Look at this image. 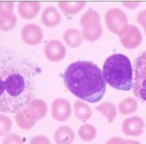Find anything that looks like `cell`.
<instances>
[{
    "label": "cell",
    "mask_w": 146,
    "mask_h": 144,
    "mask_svg": "<svg viewBox=\"0 0 146 144\" xmlns=\"http://www.w3.org/2000/svg\"><path fill=\"white\" fill-rule=\"evenodd\" d=\"M12 127L11 118L4 113H0V137H5L10 134Z\"/></svg>",
    "instance_id": "23"
},
{
    "label": "cell",
    "mask_w": 146,
    "mask_h": 144,
    "mask_svg": "<svg viewBox=\"0 0 146 144\" xmlns=\"http://www.w3.org/2000/svg\"><path fill=\"white\" fill-rule=\"evenodd\" d=\"M105 23L110 31L118 34L128 25V18L123 10L111 8L105 14Z\"/></svg>",
    "instance_id": "6"
},
{
    "label": "cell",
    "mask_w": 146,
    "mask_h": 144,
    "mask_svg": "<svg viewBox=\"0 0 146 144\" xmlns=\"http://www.w3.org/2000/svg\"><path fill=\"white\" fill-rule=\"evenodd\" d=\"M138 107V104L136 98H126L123 99L118 104V111L121 114L129 115L131 113H134Z\"/></svg>",
    "instance_id": "19"
},
{
    "label": "cell",
    "mask_w": 146,
    "mask_h": 144,
    "mask_svg": "<svg viewBox=\"0 0 146 144\" xmlns=\"http://www.w3.org/2000/svg\"><path fill=\"white\" fill-rule=\"evenodd\" d=\"M144 121L139 116H132L125 119L122 125V130L128 136H139L143 132Z\"/></svg>",
    "instance_id": "11"
},
{
    "label": "cell",
    "mask_w": 146,
    "mask_h": 144,
    "mask_svg": "<svg viewBox=\"0 0 146 144\" xmlns=\"http://www.w3.org/2000/svg\"><path fill=\"white\" fill-rule=\"evenodd\" d=\"M44 53L49 61L60 62L67 55V49L60 41L51 40L45 45Z\"/></svg>",
    "instance_id": "10"
},
{
    "label": "cell",
    "mask_w": 146,
    "mask_h": 144,
    "mask_svg": "<svg viewBox=\"0 0 146 144\" xmlns=\"http://www.w3.org/2000/svg\"><path fill=\"white\" fill-rule=\"evenodd\" d=\"M96 129L91 124H83L78 129V135L83 141H91L96 136Z\"/></svg>",
    "instance_id": "22"
},
{
    "label": "cell",
    "mask_w": 146,
    "mask_h": 144,
    "mask_svg": "<svg viewBox=\"0 0 146 144\" xmlns=\"http://www.w3.org/2000/svg\"><path fill=\"white\" fill-rule=\"evenodd\" d=\"M58 5L65 14L74 15V14H77L80 11H82L83 9L86 5V3L81 2V1H76V2L61 1V2H59Z\"/></svg>",
    "instance_id": "21"
},
{
    "label": "cell",
    "mask_w": 146,
    "mask_h": 144,
    "mask_svg": "<svg viewBox=\"0 0 146 144\" xmlns=\"http://www.w3.org/2000/svg\"><path fill=\"white\" fill-rule=\"evenodd\" d=\"M40 10V3L37 1H20L18 5V12L21 18L30 19L38 15Z\"/></svg>",
    "instance_id": "12"
},
{
    "label": "cell",
    "mask_w": 146,
    "mask_h": 144,
    "mask_svg": "<svg viewBox=\"0 0 146 144\" xmlns=\"http://www.w3.org/2000/svg\"><path fill=\"white\" fill-rule=\"evenodd\" d=\"M25 108L36 121L44 118L47 113L46 104L41 99H32Z\"/></svg>",
    "instance_id": "13"
},
{
    "label": "cell",
    "mask_w": 146,
    "mask_h": 144,
    "mask_svg": "<svg viewBox=\"0 0 146 144\" xmlns=\"http://www.w3.org/2000/svg\"><path fill=\"white\" fill-rule=\"evenodd\" d=\"M65 42L71 48H77L82 43V33L76 28H70L66 30L63 34Z\"/></svg>",
    "instance_id": "17"
},
{
    "label": "cell",
    "mask_w": 146,
    "mask_h": 144,
    "mask_svg": "<svg viewBox=\"0 0 146 144\" xmlns=\"http://www.w3.org/2000/svg\"><path fill=\"white\" fill-rule=\"evenodd\" d=\"M29 144H51L49 139L45 135H36L31 139Z\"/></svg>",
    "instance_id": "27"
},
{
    "label": "cell",
    "mask_w": 146,
    "mask_h": 144,
    "mask_svg": "<svg viewBox=\"0 0 146 144\" xmlns=\"http://www.w3.org/2000/svg\"><path fill=\"white\" fill-rule=\"evenodd\" d=\"M74 139V130L68 126L59 127L54 133V141L56 144H72Z\"/></svg>",
    "instance_id": "14"
},
{
    "label": "cell",
    "mask_w": 146,
    "mask_h": 144,
    "mask_svg": "<svg viewBox=\"0 0 146 144\" xmlns=\"http://www.w3.org/2000/svg\"><path fill=\"white\" fill-rule=\"evenodd\" d=\"M118 35L122 45L127 49L137 48L143 40L141 31L135 25H127Z\"/></svg>",
    "instance_id": "7"
},
{
    "label": "cell",
    "mask_w": 146,
    "mask_h": 144,
    "mask_svg": "<svg viewBox=\"0 0 146 144\" xmlns=\"http://www.w3.org/2000/svg\"><path fill=\"white\" fill-rule=\"evenodd\" d=\"M61 77L70 92L82 100L96 103L105 94L106 83L102 71L92 62L76 61L70 63Z\"/></svg>",
    "instance_id": "2"
},
{
    "label": "cell",
    "mask_w": 146,
    "mask_h": 144,
    "mask_svg": "<svg viewBox=\"0 0 146 144\" xmlns=\"http://www.w3.org/2000/svg\"><path fill=\"white\" fill-rule=\"evenodd\" d=\"M43 32L38 25L29 23L25 25L21 29V39L27 45L35 46L42 41Z\"/></svg>",
    "instance_id": "9"
},
{
    "label": "cell",
    "mask_w": 146,
    "mask_h": 144,
    "mask_svg": "<svg viewBox=\"0 0 146 144\" xmlns=\"http://www.w3.org/2000/svg\"><path fill=\"white\" fill-rule=\"evenodd\" d=\"M102 76L105 83L118 90L132 89L133 67L129 57L123 54H113L105 60Z\"/></svg>",
    "instance_id": "3"
},
{
    "label": "cell",
    "mask_w": 146,
    "mask_h": 144,
    "mask_svg": "<svg viewBox=\"0 0 146 144\" xmlns=\"http://www.w3.org/2000/svg\"><path fill=\"white\" fill-rule=\"evenodd\" d=\"M96 110L100 113H102L103 116H105V118L110 123L113 122L116 117V107L111 102L106 101L100 104L96 108Z\"/></svg>",
    "instance_id": "18"
},
{
    "label": "cell",
    "mask_w": 146,
    "mask_h": 144,
    "mask_svg": "<svg viewBox=\"0 0 146 144\" xmlns=\"http://www.w3.org/2000/svg\"><path fill=\"white\" fill-rule=\"evenodd\" d=\"M82 35L88 42H95L102 36V27L99 13L93 9H89L81 18Z\"/></svg>",
    "instance_id": "5"
},
{
    "label": "cell",
    "mask_w": 146,
    "mask_h": 144,
    "mask_svg": "<svg viewBox=\"0 0 146 144\" xmlns=\"http://www.w3.org/2000/svg\"><path fill=\"white\" fill-rule=\"evenodd\" d=\"M3 144H25L22 137L17 134H9L5 136Z\"/></svg>",
    "instance_id": "26"
},
{
    "label": "cell",
    "mask_w": 146,
    "mask_h": 144,
    "mask_svg": "<svg viewBox=\"0 0 146 144\" xmlns=\"http://www.w3.org/2000/svg\"><path fill=\"white\" fill-rule=\"evenodd\" d=\"M60 14L59 11L54 6H48L44 9L41 20L42 23L48 27H54L60 22Z\"/></svg>",
    "instance_id": "15"
},
{
    "label": "cell",
    "mask_w": 146,
    "mask_h": 144,
    "mask_svg": "<svg viewBox=\"0 0 146 144\" xmlns=\"http://www.w3.org/2000/svg\"><path fill=\"white\" fill-rule=\"evenodd\" d=\"M51 113L52 118L57 121H68L72 113L71 104L65 98H57L52 103Z\"/></svg>",
    "instance_id": "8"
},
{
    "label": "cell",
    "mask_w": 146,
    "mask_h": 144,
    "mask_svg": "<svg viewBox=\"0 0 146 144\" xmlns=\"http://www.w3.org/2000/svg\"><path fill=\"white\" fill-rule=\"evenodd\" d=\"M17 24V17L12 14L10 17L0 16V29L5 32H9L15 27Z\"/></svg>",
    "instance_id": "24"
},
{
    "label": "cell",
    "mask_w": 146,
    "mask_h": 144,
    "mask_svg": "<svg viewBox=\"0 0 146 144\" xmlns=\"http://www.w3.org/2000/svg\"><path fill=\"white\" fill-rule=\"evenodd\" d=\"M105 144H126V140L121 137H112L108 140Z\"/></svg>",
    "instance_id": "29"
},
{
    "label": "cell",
    "mask_w": 146,
    "mask_h": 144,
    "mask_svg": "<svg viewBox=\"0 0 146 144\" xmlns=\"http://www.w3.org/2000/svg\"><path fill=\"white\" fill-rule=\"evenodd\" d=\"M13 7L14 3L10 1L0 2V16L10 17L13 14Z\"/></svg>",
    "instance_id": "25"
},
{
    "label": "cell",
    "mask_w": 146,
    "mask_h": 144,
    "mask_svg": "<svg viewBox=\"0 0 146 144\" xmlns=\"http://www.w3.org/2000/svg\"><path fill=\"white\" fill-rule=\"evenodd\" d=\"M126 144H141V143L135 140H126Z\"/></svg>",
    "instance_id": "30"
},
{
    "label": "cell",
    "mask_w": 146,
    "mask_h": 144,
    "mask_svg": "<svg viewBox=\"0 0 146 144\" xmlns=\"http://www.w3.org/2000/svg\"><path fill=\"white\" fill-rule=\"evenodd\" d=\"M134 95L141 101L146 102V51L135 59L133 62Z\"/></svg>",
    "instance_id": "4"
},
{
    "label": "cell",
    "mask_w": 146,
    "mask_h": 144,
    "mask_svg": "<svg viewBox=\"0 0 146 144\" xmlns=\"http://www.w3.org/2000/svg\"><path fill=\"white\" fill-rule=\"evenodd\" d=\"M137 22L142 25L143 28L144 29V33L146 34V9L141 11L137 16Z\"/></svg>",
    "instance_id": "28"
},
{
    "label": "cell",
    "mask_w": 146,
    "mask_h": 144,
    "mask_svg": "<svg viewBox=\"0 0 146 144\" xmlns=\"http://www.w3.org/2000/svg\"><path fill=\"white\" fill-rule=\"evenodd\" d=\"M74 115L80 121H88L92 116L91 108L82 100H76L74 103Z\"/></svg>",
    "instance_id": "20"
},
{
    "label": "cell",
    "mask_w": 146,
    "mask_h": 144,
    "mask_svg": "<svg viewBox=\"0 0 146 144\" xmlns=\"http://www.w3.org/2000/svg\"><path fill=\"white\" fill-rule=\"evenodd\" d=\"M38 70L18 52L0 48V112L17 113L33 98Z\"/></svg>",
    "instance_id": "1"
},
{
    "label": "cell",
    "mask_w": 146,
    "mask_h": 144,
    "mask_svg": "<svg viewBox=\"0 0 146 144\" xmlns=\"http://www.w3.org/2000/svg\"><path fill=\"white\" fill-rule=\"evenodd\" d=\"M15 121L18 127L23 130H29L33 128L37 121L25 107L16 113Z\"/></svg>",
    "instance_id": "16"
}]
</instances>
